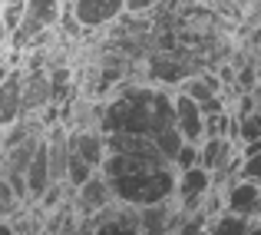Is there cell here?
<instances>
[{
  "mask_svg": "<svg viewBox=\"0 0 261 235\" xmlns=\"http://www.w3.org/2000/svg\"><path fill=\"white\" fill-rule=\"evenodd\" d=\"M99 176L109 182L113 199L133 209L169 202L175 196V166L142 136H106V162Z\"/></svg>",
  "mask_w": 261,
  "mask_h": 235,
  "instance_id": "1",
  "label": "cell"
},
{
  "mask_svg": "<svg viewBox=\"0 0 261 235\" xmlns=\"http://www.w3.org/2000/svg\"><path fill=\"white\" fill-rule=\"evenodd\" d=\"M175 126L172 96L149 86H129L122 96H116L99 113L102 136H142L155 139L159 133Z\"/></svg>",
  "mask_w": 261,
  "mask_h": 235,
  "instance_id": "2",
  "label": "cell"
},
{
  "mask_svg": "<svg viewBox=\"0 0 261 235\" xmlns=\"http://www.w3.org/2000/svg\"><path fill=\"white\" fill-rule=\"evenodd\" d=\"M60 13H63V4L60 0H23V17H20V27L10 37V50H33L40 46L50 30L60 24Z\"/></svg>",
  "mask_w": 261,
  "mask_h": 235,
  "instance_id": "3",
  "label": "cell"
},
{
  "mask_svg": "<svg viewBox=\"0 0 261 235\" xmlns=\"http://www.w3.org/2000/svg\"><path fill=\"white\" fill-rule=\"evenodd\" d=\"M76 235H142L139 232V209L113 202L106 209L93 212V216L80 219Z\"/></svg>",
  "mask_w": 261,
  "mask_h": 235,
  "instance_id": "4",
  "label": "cell"
},
{
  "mask_svg": "<svg viewBox=\"0 0 261 235\" xmlns=\"http://www.w3.org/2000/svg\"><path fill=\"white\" fill-rule=\"evenodd\" d=\"M215 189V179H212V172H205L202 166H192V169L178 172L175 179V205L182 216H192V212H198L205 205V196Z\"/></svg>",
  "mask_w": 261,
  "mask_h": 235,
  "instance_id": "5",
  "label": "cell"
},
{
  "mask_svg": "<svg viewBox=\"0 0 261 235\" xmlns=\"http://www.w3.org/2000/svg\"><path fill=\"white\" fill-rule=\"evenodd\" d=\"M70 13L83 30H99L126 13V0H73Z\"/></svg>",
  "mask_w": 261,
  "mask_h": 235,
  "instance_id": "6",
  "label": "cell"
},
{
  "mask_svg": "<svg viewBox=\"0 0 261 235\" xmlns=\"http://www.w3.org/2000/svg\"><path fill=\"white\" fill-rule=\"evenodd\" d=\"M222 205H225V212H231V216H242V219L258 222L261 219V185L238 179V182H231L228 189L222 192Z\"/></svg>",
  "mask_w": 261,
  "mask_h": 235,
  "instance_id": "7",
  "label": "cell"
},
{
  "mask_svg": "<svg viewBox=\"0 0 261 235\" xmlns=\"http://www.w3.org/2000/svg\"><path fill=\"white\" fill-rule=\"evenodd\" d=\"M172 109H175V129L182 136V143H192V146H202L205 139V116L202 106L195 100H189L185 93L172 96Z\"/></svg>",
  "mask_w": 261,
  "mask_h": 235,
  "instance_id": "8",
  "label": "cell"
},
{
  "mask_svg": "<svg viewBox=\"0 0 261 235\" xmlns=\"http://www.w3.org/2000/svg\"><path fill=\"white\" fill-rule=\"evenodd\" d=\"M23 120V70L13 66L0 83V129H10Z\"/></svg>",
  "mask_w": 261,
  "mask_h": 235,
  "instance_id": "9",
  "label": "cell"
},
{
  "mask_svg": "<svg viewBox=\"0 0 261 235\" xmlns=\"http://www.w3.org/2000/svg\"><path fill=\"white\" fill-rule=\"evenodd\" d=\"M178 222H182V212H178L175 199L139 209V232L142 235H172L178 229Z\"/></svg>",
  "mask_w": 261,
  "mask_h": 235,
  "instance_id": "10",
  "label": "cell"
},
{
  "mask_svg": "<svg viewBox=\"0 0 261 235\" xmlns=\"http://www.w3.org/2000/svg\"><path fill=\"white\" fill-rule=\"evenodd\" d=\"M113 189H109V182L99 176V172H93V176L86 179L83 185L76 189V205H80V219L93 216V212L106 209V205H113Z\"/></svg>",
  "mask_w": 261,
  "mask_h": 235,
  "instance_id": "11",
  "label": "cell"
},
{
  "mask_svg": "<svg viewBox=\"0 0 261 235\" xmlns=\"http://www.w3.org/2000/svg\"><path fill=\"white\" fill-rule=\"evenodd\" d=\"M70 149L96 172H99L102 162H106V136H102L99 129H80V133H70Z\"/></svg>",
  "mask_w": 261,
  "mask_h": 235,
  "instance_id": "12",
  "label": "cell"
},
{
  "mask_svg": "<svg viewBox=\"0 0 261 235\" xmlns=\"http://www.w3.org/2000/svg\"><path fill=\"white\" fill-rule=\"evenodd\" d=\"M53 100L50 73L46 70H23V120Z\"/></svg>",
  "mask_w": 261,
  "mask_h": 235,
  "instance_id": "13",
  "label": "cell"
},
{
  "mask_svg": "<svg viewBox=\"0 0 261 235\" xmlns=\"http://www.w3.org/2000/svg\"><path fill=\"white\" fill-rule=\"evenodd\" d=\"M178 93H185L189 100H195L198 106H205V103H212V100H218V96H222V80L212 77V73H198V77H189V80H185Z\"/></svg>",
  "mask_w": 261,
  "mask_h": 235,
  "instance_id": "14",
  "label": "cell"
},
{
  "mask_svg": "<svg viewBox=\"0 0 261 235\" xmlns=\"http://www.w3.org/2000/svg\"><path fill=\"white\" fill-rule=\"evenodd\" d=\"M238 139H242L245 146L261 143V113H248V116L238 120Z\"/></svg>",
  "mask_w": 261,
  "mask_h": 235,
  "instance_id": "15",
  "label": "cell"
},
{
  "mask_svg": "<svg viewBox=\"0 0 261 235\" xmlns=\"http://www.w3.org/2000/svg\"><path fill=\"white\" fill-rule=\"evenodd\" d=\"M238 179L261 185V149L251 153V156H242V162H238Z\"/></svg>",
  "mask_w": 261,
  "mask_h": 235,
  "instance_id": "16",
  "label": "cell"
},
{
  "mask_svg": "<svg viewBox=\"0 0 261 235\" xmlns=\"http://www.w3.org/2000/svg\"><path fill=\"white\" fill-rule=\"evenodd\" d=\"M17 205H20V199L13 196V189H10V182H7V176H4V169H0V219H7V216H13L17 212Z\"/></svg>",
  "mask_w": 261,
  "mask_h": 235,
  "instance_id": "17",
  "label": "cell"
},
{
  "mask_svg": "<svg viewBox=\"0 0 261 235\" xmlns=\"http://www.w3.org/2000/svg\"><path fill=\"white\" fill-rule=\"evenodd\" d=\"M175 172H185V169H192V166H198V146H192V143H182V149H178V156H175Z\"/></svg>",
  "mask_w": 261,
  "mask_h": 235,
  "instance_id": "18",
  "label": "cell"
},
{
  "mask_svg": "<svg viewBox=\"0 0 261 235\" xmlns=\"http://www.w3.org/2000/svg\"><path fill=\"white\" fill-rule=\"evenodd\" d=\"M152 7H159V0H126V13H149Z\"/></svg>",
  "mask_w": 261,
  "mask_h": 235,
  "instance_id": "19",
  "label": "cell"
},
{
  "mask_svg": "<svg viewBox=\"0 0 261 235\" xmlns=\"http://www.w3.org/2000/svg\"><path fill=\"white\" fill-rule=\"evenodd\" d=\"M238 83H242L245 89H255L258 86V83H255V70H251V66H248V70H242V73H238Z\"/></svg>",
  "mask_w": 261,
  "mask_h": 235,
  "instance_id": "20",
  "label": "cell"
},
{
  "mask_svg": "<svg viewBox=\"0 0 261 235\" xmlns=\"http://www.w3.org/2000/svg\"><path fill=\"white\" fill-rule=\"evenodd\" d=\"M0 235H17V229H13L7 219H0Z\"/></svg>",
  "mask_w": 261,
  "mask_h": 235,
  "instance_id": "21",
  "label": "cell"
},
{
  "mask_svg": "<svg viewBox=\"0 0 261 235\" xmlns=\"http://www.w3.org/2000/svg\"><path fill=\"white\" fill-rule=\"evenodd\" d=\"M251 100H255V113H261V86L251 89Z\"/></svg>",
  "mask_w": 261,
  "mask_h": 235,
  "instance_id": "22",
  "label": "cell"
},
{
  "mask_svg": "<svg viewBox=\"0 0 261 235\" xmlns=\"http://www.w3.org/2000/svg\"><path fill=\"white\" fill-rule=\"evenodd\" d=\"M245 235H261V222H251V229L245 232Z\"/></svg>",
  "mask_w": 261,
  "mask_h": 235,
  "instance_id": "23",
  "label": "cell"
},
{
  "mask_svg": "<svg viewBox=\"0 0 261 235\" xmlns=\"http://www.w3.org/2000/svg\"><path fill=\"white\" fill-rule=\"evenodd\" d=\"M0 156H4V129H0Z\"/></svg>",
  "mask_w": 261,
  "mask_h": 235,
  "instance_id": "24",
  "label": "cell"
},
{
  "mask_svg": "<svg viewBox=\"0 0 261 235\" xmlns=\"http://www.w3.org/2000/svg\"><path fill=\"white\" fill-rule=\"evenodd\" d=\"M7 4H17V0H0V7H7Z\"/></svg>",
  "mask_w": 261,
  "mask_h": 235,
  "instance_id": "25",
  "label": "cell"
}]
</instances>
